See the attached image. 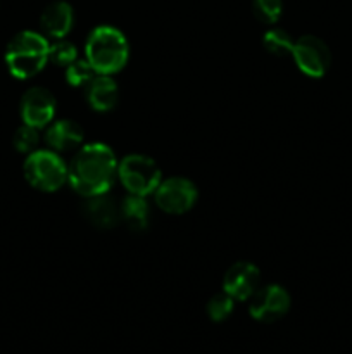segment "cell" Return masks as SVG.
Instances as JSON below:
<instances>
[{
	"label": "cell",
	"instance_id": "20",
	"mask_svg": "<svg viewBox=\"0 0 352 354\" xmlns=\"http://www.w3.org/2000/svg\"><path fill=\"white\" fill-rule=\"evenodd\" d=\"M12 145L19 154H31L40 149V130L30 124H21L12 137Z\"/></svg>",
	"mask_w": 352,
	"mask_h": 354
},
{
	"label": "cell",
	"instance_id": "21",
	"mask_svg": "<svg viewBox=\"0 0 352 354\" xmlns=\"http://www.w3.org/2000/svg\"><path fill=\"white\" fill-rule=\"evenodd\" d=\"M252 12L261 23L275 24L282 17V0H252Z\"/></svg>",
	"mask_w": 352,
	"mask_h": 354
},
{
	"label": "cell",
	"instance_id": "15",
	"mask_svg": "<svg viewBox=\"0 0 352 354\" xmlns=\"http://www.w3.org/2000/svg\"><path fill=\"white\" fill-rule=\"evenodd\" d=\"M119 214L121 221L131 232L147 230L148 221H150V206L147 203V197L126 194V197L119 204Z\"/></svg>",
	"mask_w": 352,
	"mask_h": 354
},
{
	"label": "cell",
	"instance_id": "8",
	"mask_svg": "<svg viewBox=\"0 0 352 354\" xmlns=\"http://www.w3.org/2000/svg\"><path fill=\"white\" fill-rule=\"evenodd\" d=\"M290 294L285 287L278 283L259 287L254 296L248 299V313L255 322L261 324H273L285 317L290 310Z\"/></svg>",
	"mask_w": 352,
	"mask_h": 354
},
{
	"label": "cell",
	"instance_id": "14",
	"mask_svg": "<svg viewBox=\"0 0 352 354\" xmlns=\"http://www.w3.org/2000/svg\"><path fill=\"white\" fill-rule=\"evenodd\" d=\"M83 214L90 221V225L100 228V230H110L121 220L119 206L109 194L88 197L83 206Z\"/></svg>",
	"mask_w": 352,
	"mask_h": 354
},
{
	"label": "cell",
	"instance_id": "9",
	"mask_svg": "<svg viewBox=\"0 0 352 354\" xmlns=\"http://www.w3.org/2000/svg\"><path fill=\"white\" fill-rule=\"evenodd\" d=\"M57 100L45 86H31L24 92L19 102V116L24 124L43 130L55 120Z\"/></svg>",
	"mask_w": 352,
	"mask_h": 354
},
{
	"label": "cell",
	"instance_id": "16",
	"mask_svg": "<svg viewBox=\"0 0 352 354\" xmlns=\"http://www.w3.org/2000/svg\"><path fill=\"white\" fill-rule=\"evenodd\" d=\"M293 44L292 35L283 28H269L262 37V47L275 57H292Z\"/></svg>",
	"mask_w": 352,
	"mask_h": 354
},
{
	"label": "cell",
	"instance_id": "17",
	"mask_svg": "<svg viewBox=\"0 0 352 354\" xmlns=\"http://www.w3.org/2000/svg\"><path fill=\"white\" fill-rule=\"evenodd\" d=\"M95 76L97 71L85 57H78L75 62H71L68 68H64L66 83H68L69 86H72V88H85Z\"/></svg>",
	"mask_w": 352,
	"mask_h": 354
},
{
	"label": "cell",
	"instance_id": "10",
	"mask_svg": "<svg viewBox=\"0 0 352 354\" xmlns=\"http://www.w3.org/2000/svg\"><path fill=\"white\" fill-rule=\"evenodd\" d=\"M261 287V270L251 261H237L223 277V290L235 301H248Z\"/></svg>",
	"mask_w": 352,
	"mask_h": 354
},
{
	"label": "cell",
	"instance_id": "6",
	"mask_svg": "<svg viewBox=\"0 0 352 354\" xmlns=\"http://www.w3.org/2000/svg\"><path fill=\"white\" fill-rule=\"evenodd\" d=\"M152 196L159 209L178 216L193 209L199 201V189L192 180L185 176H169L159 183Z\"/></svg>",
	"mask_w": 352,
	"mask_h": 354
},
{
	"label": "cell",
	"instance_id": "2",
	"mask_svg": "<svg viewBox=\"0 0 352 354\" xmlns=\"http://www.w3.org/2000/svg\"><path fill=\"white\" fill-rule=\"evenodd\" d=\"M85 59L97 75H116L130 59V44L121 30L110 24L93 28L85 41Z\"/></svg>",
	"mask_w": 352,
	"mask_h": 354
},
{
	"label": "cell",
	"instance_id": "19",
	"mask_svg": "<svg viewBox=\"0 0 352 354\" xmlns=\"http://www.w3.org/2000/svg\"><path fill=\"white\" fill-rule=\"evenodd\" d=\"M235 303H237V301H235L230 294L221 290V292L214 294V296L207 301V306H206L207 317H209L213 322H216V324L224 322L226 318L231 317V313H233Z\"/></svg>",
	"mask_w": 352,
	"mask_h": 354
},
{
	"label": "cell",
	"instance_id": "7",
	"mask_svg": "<svg viewBox=\"0 0 352 354\" xmlns=\"http://www.w3.org/2000/svg\"><path fill=\"white\" fill-rule=\"evenodd\" d=\"M292 59L304 75L311 78H321L330 69L331 52L320 37L302 35L293 44Z\"/></svg>",
	"mask_w": 352,
	"mask_h": 354
},
{
	"label": "cell",
	"instance_id": "5",
	"mask_svg": "<svg viewBox=\"0 0 352 354\" xmlns=\"http://www.w3.org/2000/svg\"><path fill=\"white\" fill-rule=\"evenodd\" d=\"M117 180L126 194L148 197L162 182V171L150 156L128 154L117 162Z\"/></svg>",
	"mask_w": 352,
	"mask_h": 354
},
{
	"label": "cell",
	"instance_id": "3",
	"mask_svg": "<svg viewBox=\"0 0 352 354\" xmlns=\"http://www.w3.org/2000/svg\"><path fill=\"white\" fill-rule=\"evenodd\" d=\"M48 38L40 31L24 30L10 38L3 61L7 71L16 80L35 78L48 64Z\"/></svg>",
	"mask_w": 352,
	"mask_h": 354
},
{
	"label": "cell",
	"instance_id": "1",
	"mask_svg": "<svg viewBox=\"0 0 352 354\" xmlns=\"http://www.w3.org/2000/svg\"><path fill=\"white\" fill-rule=\"evenodd\" d=\"M117 162L109 145L102 142L83 144L68 162V183L85 199L109 194L117 180Z\"/></svg>",
	"mask_w": 352,
	"mask_h": 354
},
{
	"label": "cell",
	"instance_id": "18",
	"mask_svg": "<svg viewBox=\"0 0 352 354\" xmlns=\"http://www.w3.org/2000/svg\"><path fill=\"white\" fill-rule=\"evenodd\" d=\"M78 59V48L68 38L52 40L48 45V62L59 68H68L71 62Z\"/></svg>",
	"mask_w": 352,
	"mask_h": 354
},
{
	"label": "cell",
	"instance_id": "11",
	"mask_svg": "<svg viewBox=\"0 0 352 354\" xmlns=\"http://www.w3.org/2000/svg\"><path fill=\"white\" fill-rule=\"evenodd\" d=\"M40 33L48 40L66 38L75 26V10L66 0L48 3L40 14Z\"/></svg>",
	"mask_w": 352,
	"mask_h": 354
},
{
	"label": "cell",
	"instance_id": "4",
	"mask_svg": "<svg viewBox=\"0 0 352 354\" xmlns=\"http://www.w3.org/2000/svg\"><path fill=\"white\" fill-rule=\"evenodd\" d=\"M23 173L26 182L40 192H57L68 183V162L52 149H37L28 154Z\"/></svg>",
	"mask_w": 352,
	"mask_h": 354
},
{
	"label": "cell",
	"instance_id": "13",
	"mask_svg": "<svg viewBox=\"0 0 352 354\" xmlns=\"http://www.w3.org/2000/svg\"><path fill=\"white\" fill-rule=\"evenodd\" d=\"M83 90L90 109L100 114L110 113L119 100V86L109 75H97Z\"/></svg>",
	"mask_w": 352,
	"mask_h": 354
},
{
	"label": "cell",
	"instance_id": "12",
	"mask_svg": "<svg viewBox=\"0 0 352 354\" xmlns=\"http://www.w3.org/2000/svg\"><path fill=\"white\" fill-rule=\"evenodd\" d=\"M45 144L54 152H71L78 151L83 145L85 130L75 120H54L45 128Z\"/></svg>",
	"mask_w": 352,
	"mask_h": 354
}]
</instances>
